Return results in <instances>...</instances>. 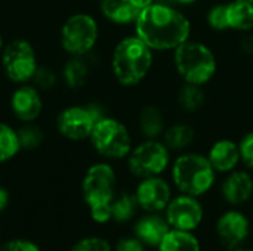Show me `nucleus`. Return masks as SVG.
I'll return each instance as SVG.
<instances>
[{
    "label": "nucleus",
    "instance_id": "obj_13",
    "mask_svg": "<svg viewBox=\"0 0 253 251\" xmlns=\"http://www.w3.org/2000/svg\"><path fill=\"white\" fill-rule=\"evenodd\" d=\"M96 53L98 50L87 56H64L58 64L61 87L71 93L84 90L90 84L96 70V62L93 61Z\"/></svg>",
    "mask_w": 253,
    "mask_h": 251
},
{
    "label": "nucleus",
    "instance_id": "obj_20",
    "mask_svg": "<svg viewBox=\"0 0 253 251\" xmlns=\"http://www.w3.org/2000/svg\"><path fill=\"white\" fill-rule=\"evenodd\" d=\"M197 135L199 132L193 123L176 120V121L168 123L162 135V141L170 149L172 154H181V152L190 151L194 146L197 141Z\"/></svg>",
    "mask_w": 253,
    "mask_h": 251
},
{
    "label": "nucleus",
    "instance_id": "obj_16",
    "mask_svg": "<svg viewBox=\"0 0 253 251\" xmlns=\"http://www.w3.org/2000/svg\"><path fill=\"white\" fill-rule=\"evenodd\" d=\"M206 157L216 173L227 175L242 164L239 141L227 136L215 139L206 151Z\"/></svg>",
    "mask_w": 253,
    "mask_h": 251
},
{
    "label": "nucleus",
    "instance_id": "obj_25",
    "mask_svg": "<svg viewBox=\"0 0 253 251\" xmlns=\"http://www.w3.org/2000/svg\"><path fill=\"white\" fill-rule=\"evenodd\" d=\"M21 152L16 124L10 120L0 118V164L15 160Z\"/></svg>",
    "mask_w": 253,
    "mask_h": 251
},
{
    "label": "nucleus",
    "instance_id": "obj_32",
    "mask_svg": "<svg viewBox=\"0 0 253 251\" xmlns=\"http://www.w3.org/2000/svg\"><path fill=\"white\" fill-rule=\"evenodd\" d=\"M237 49L240 55H243L245 58L253 59V30L240 33V37L237 40Z\"/></svg>",
    "mask_w": 253,
    "mask_h": 251
},
{
    "label": "nucleus",
    "instance_id": "obj_34",
    "mask_svg": "<svg viewBox=\"0 0 253 251\" xmlns=\"http://www.w3.org/2000/svg\"><path fill=\"white\" fill-rule=\"evenodd\" d=\"M0 251H40L39 247L28 240H12L7 241Z\"/></svg>",
    "mask_w": 253,
    "mask_h": 251
},
{
    "label": "nucleus",
    "instance_id": "obj_5",
    "mask_svg": "<svg viewBox=\"0 0 253 251\" xmlns=\"http://www.w3.org/2000/svg\"><path fill=\"white\" fill-rule=\"evenodd\" d=\"M216 175L206 154L193 149L178 154L170 164L172 185L179 194L193 197L208 194L216 183Z\"/></svg>",
    "mask_w": 253,
    "mask_h": 251
},
{
    "label": "nucleus",
    "instance_id": "obj_22",
    "mask_svg": "<svg viewBox=\"0 0 253 251\" xmlns=\"http://www.w3.org/2000/svg\"><path fill=\"white\" fill-rule=\"evenodd\" d=\"M175 105L181 112L188 115L203 111L208 105L206 87L181 81L175 92Z\"/></svg>",
    "mask_w": 253,
    "mask_h": 251
},
{
    "label": "nucleus",
    "instance_id": "obj_41",
    "mask_svg": "<svg viewBox=\"0 0 253 251\" xmlns=\"http://www.w3.org/2000/svg\"><path fill=\"white\" fill-rule=\"evenodd\" d=\"M213 1H230V0H213Z\"/></svg>",
    "mask_w": 253,
    "mask_h": 251
},
{
    "label": "nucleus",
    "instance_id": "obj_36",
    "mask_svg": "<svg viewBox=\"0 0 253 251\" xmlns=\"http://www.w3.org/2000/svg\"><path fill=\"white\" fill-rule=\"evenodd\" d=\"M9 201H10V195H9V191L3 186H0V213H3L7 206H9Z\"/></svg>",
    "mask_w": 253,
    "mask_h": 251
},
{
    "label": "nucleus",
    "instance_id": "obj_1",
    "mask_svg": "<svg viewBox=\"0 0 253 251\" xmlns=\"http://www.w3.org/2000/svg\"><path fill=\"white\" fill-rule=\"evenodd\" d=\"M132 31L156 53H172L193 37L194 25L184 9L173 4L151 3L139 10Z\"/></svg>",
    "mask_w": 253,
    "mask_h": 251
},
{
    "label": "nucleus",
    "instance_id": "obj_26",
    "mask_svg": "<svg viewBox=\"0 0 253 251\" xmlns=\"http://www.w3.org/2000/svg\"><path fill=\"white\" fill-rule=\"evenodd\" d=\"M30 83H33L40 92H43L46 95L53 93L58 89H61V75H59L58 64H52L47 61L44 62L42 59V62Z\"/></svg>",
    "mask_w": 253,
    "mask_h": 251
},
{
    "label": "nucleus",
    "instance_id": "obj_30",
    "mask_svg": "<svg viewBox=\"0 0 253 251\" xmlns=\"http://www.w3.org/2000/svg\"><path fill=\"white\" fill-rule=\"evenodd\" d=\"M240 158L246 170L253 173V129L243 133L239 139Z\"/></svg>",
    "mask_w": 253,
    "mask_h": 251
},
{
    "label": "nucleus",
    "instance_id": "obj_28",
    "mask_svg": "<svg viewBox=\"0 0 253 251\" xmlns=\"http://www.w3.org/2000/svg\"><path fill=\"white\" fill-rule=\"evenodd\" d=\"M139 209L135 194L117 192L111 201V216L117 223H126L133 219L136 210Z\"/></svg>",
    "mask_w": 253,
    "mask_h": 251
},
{
    "label": "nucleus",
    "instance_id": "obj_15",
    "mask_svg": "<svg viewBox=\"0 0 253 251\" xmlns=\"http://www.w3.org/2000/svg\"><path fill=\"white\" fill-rule=\"evenodd\" d=\"M251 222L245 213L239 210H228L222 213L216 222V235L221 244L231 250L240 247L249 237Z\"/></svg>",
    "mask_w": 253,
    "mask_h": 251
},
{
    "label": "nucleus",
    "instance_id": "obj_7",
    "mask_svg": "<svg viewBox=\"0 0 253 251\" xmlns=\"http://www.w3.org/2000/svg\"><path fill=\"white\" fill-rule=\"evenodd\" d=\"M42 62L36 43L25 36L6 40L0 53V74L10 84L30 83Z\"/></svg>",
    "mask_w": 253,
    "mask_h": 251
},
{
    "label": "nucleus",
    "instance_id": "obj_12",
    "mask_svg": "<svg viewBox=\"0 0 253 251\" xmlns=\"http://www.w3.org/2000/svg\"><path fill=\"white\" fill-rule=\"evenodd\" d=\"M165 217L172 229L193 232L203 222L205 209L199 197L179 194L172 197L169 206L165 210Z\"/></svg>",
    "mask_w": 253,
    "mask_h": 251
},
{
    "label": "nucleus",
    "instance_id": "obj_31",
    "mask_svg": "<svg viewBox=\"0 0 253 251\" xmlns=\"http://www.w3.org/2000/svg\"><path fill=\"white\" fill-rule=\"evenodd\" d=\"M71 251H111L108 241L99 237H87L80 240Z\"/></svg>",
    "mask_w": 253,
    "mask_h": 251
},
{
    "label": "nucleus",
    "instance_id": "obj_8",
    "mask_svg": "<svg viewBox=\"0 0 253 251\" xmlns=\"http://www.w3.org/2000/svg\"><path fill=\"white\" fill-rule=\"evenodd\" d=\"M172 152L162 139H141L126 158L129 173L136 179L162 176L172 164Z\"/></svg>",
    "mask_w": 253,
    "mask_h": 251
},
{
    "label": "nucleus",
    "instance_id": "obj_10",
    "mask_svg": "<svg viewBox=\"0 0 253 251\" xmlns=\"http://www.w3.org/2000/svg\"><path fill=\"white\" fill-rule=\"evenodd\" d=\"M117 194V173L110 161L101 160L90 164L82 179V195L86 206L111 204Z\"/></svg>",
    "mask_w": 253,
    "mask_h": 251
},
{
    "label": "nucleus",
    "instance_id": "obj_9",
    "mask_svg": "<svg viewBox=\"0 0 253 251\" xmlns=\"http://www.w3.org/2000/svg\"><path fill=\"white\" fill-rule=\"evenodd\" d=\"M96 121V117L84 101L70 102L56 111L53 117V132L67 142L82 143L89 141Z\"/></svg>",
    "mask_w": 253,
    "mask_h": 251
},
{
    "label": "nucleus",
    "instance_id": "obj_29",
    "mask_svg": "<svg viewBox=\"0 0 253 251\" xmlns=\"http://www.w3.org/2000/svg\"><path fill=\"white\" fill-rule=\"evenodd\" d=\"M205 24L212 33L224 34L231 31L228 21V1H213L205 10Z\"/></svg>",
    "mask_w": 253,
    "mask_h": 251
},
{
    "label": "nucleus",
    "instance_id": "obj_6",
    "mask_svg": "<svg viewBox=\"0 0 253 251\" xmlns=\"http://www.w3.org/2000/svg\"><path fill=\"white\" fill-rule=\"evenodd\" d=\"M87 143L101 160L122 161L130 154L135 135L126 121L108 114L95 123Z\"/></svg>",
    "mask_w": 253,
    "mask_h": 251
},
{
    "label": "nucleus",
    "instance_id": "obj_24",
    "mask_svg": "<svg viewBox=\"0 0 253 251\" xmlns=\"http://www.w3.org/2000/svg\"><path fill=\"white\" fill-rule=\"evenodd\" d=\"M228 21L234 33H246L253 30V0H230Z\"/></svg>",
    "mask_w": 253,
    "mask_h": 251
},
{
    "label": "nucleus",
    "instance_id": "obj_19",
    "mask_svg": "<svg viewBox=\"0 0 253 251\" xmlns=\"http://www.w3.org/2000/svg\"><path fill=\"white\" fill-rule=\"evenodd\" d=\"M96 15L113 27H133L139 9L129 0H96Z\"/></svg>",
    "mask_w": 253,
    "mask_h": 251
},
{
    "label": "nucleus",
    "instance_id": "obj_18",
    "mask_svg": "<svg viewBox=\"0 0 253 251\" xmlns=\"http://www.w3.org/2000/svg\"><path fill=\"white\" fill-rule=\"evenodd\" d=\"M168 126L163 108L156 102H147L139 107L135 115V129L142 139H162Z\"/></svg>",
    "mask_w": 253,
    "mask_h": 251
},
{
    "label": "nucleus",
    "instance_id": "obj_14",
    "mask_svg": "<svg viewBox=\"0 0 253 251\" xmlns=\"http://www.w3.org/2000/svg\"><path fill=\"white\" fill-rule=\"evenodd\" d=\"M133 194L139 209L147 213L165 212L173 197L170 183L162 176L139 179Z\"/></svg>",
    "mask_w": 253,
    "mask_h": 251
},
{
    "label": "nucleus",
    "instance_id": "obj_11",
    "mask_svg": "<svg viewBox=\"0 0 253 251\" xmlns=\"http://www.w3.org/2000/svg\"><path fill=\"white\" fill-rule=\"evenodd\" d=\"M6 108L15 124L42 121L46 112V98L33 83L15 84L7 93Z\"/></svg>",
    "mask_w": 253,
    "mask_h": 251
},
{
    "label": "nucleus",
    "instance_id": "obj_37",
    "mask_svg": "<svg viewBox=\"0 0 253 251\" xmlns=\"http://www.w3.org/2000/svg\"><path fill=\"white\" fill-rule=\"evenodd\" d=\"M200 0H170V4L173 6H178L181 9H185V7H191L194 4H197Z\"/></svg>",
    "mask_w": 253,
    "mask_h": 251
},
{
    "label": "nucleus",
    "instance_id": "obj_38",
    "mask_svg": "<svg viewBox=\"0 0 253 251\" xmlns=\"http://www.w3.org/2000/svg\"><path fill=\"white\" fill-rule=\"evenodd\" d=\"M133 6H136L139 10L141 9H144V7H147V6H150L151 3H154V0H129Z\"/></svg>",
    "mask_w": 253,
    "mask_h": 251
},
{
    "label": "nucleus",
    "instance_id": "obj_17",
    "mask_svg": "<svg viewBox=\"0 0 253 251\" xmlns=\"http://www.w3.org/2000/svg\"><path fill=\"white\" fill-rule=\"evenodd\" d=\"M221 195L230 206H242L253 197V175L246 169H236L225 175Z\"/></svg>",
    "mask_w": 253,
    "mask_h": 251
},
{
    "label": "nucleus",
    "instance_id": "obj_40",
    "mask_svg": "<svg viewBox=\"0 0 253 251\" xmlns=\"http://www.w3.org/2000/svg\"><path fill=\"white\" fill-rule=\"evenodd\" d=\"M230 251H253L251 249H243V247H237V249H231Z\"/></svg>",
    "mask_w": 253,
    "mask_h": 251
},
{
    "label": "nucleus",
    "instance_id": "obj_33",
    "mask_svg": "<svg viewBox=\"0 0 253 251\" xmlns=\"http://www.w3.org/2000/svg\"><path fill=\"white\" fill-rule=\"evenodd\" d=\"M90 217L96 222V223H108L113 216H111V204H104V206H95L89 209Z\"/></svg>",
    "mask_w": 253,
    "mask_h": 251
},
{
    "label": "nucleus",
    "instance_id": "obj_21",
    "mask_svg": "<svg viewBox=\"0 0 253 251\" xmlns=\"http://www.w3.org/2000/svg\"><path fill=\"white\" fill-rule=\"evenodd\" d=\"M170 225L168 223L165 216L159 213H147L135 223V238H138L145 247H159L163 238L170 231Z\"/></svg>",
    "mask_w": 253,
    "mask_h": 251
},
{
    "label": "nucleus",
    "instance_id": "obj_3",
    "mask_svg": "<svg viewBox=\"0 0 253 251\" xmlns=\"http://www.w3.org/2000/svg\"><path fill=\"white\" fill-rule=\"evenodd\" d=\"M102 25L96 13L77 9L67 13L58 24L56 44L62 56H87L98 50Z\"/></svg>",
    "mask_w": 253,
    "mask_h": 251
},
{
    "label": "nucleus",
    "instance_id": "obj_23",
    "mask_svg": "<svg viewBox=\"0 0 253 251\" xmlns=\"http://www.w3.org/2000/svg\"><path fill=\"white\" fill-rule=\"evenodd\" d=\"M16 132L22 152H33L43 148L49 138V130L42 121L16 124Z\"/></svg>",
    "mask_w": 253,
    "mask_h": 251
},
{
    "label": "nucleus",
    "instance_id": "obj_35",
    "mask_svg": "<svg viewBox=\"0 0 253 251\" xmlns=\"http://www.w3.org/2000/svg\"><path fill=\"white\" fill-rule=\"evenodd\" d=\"M116 251H147V247L138 238H123L117 243Z\"/></svg>",
    "mask_w": 253,
    "mask_h": 251
},
{
    "label": "nucleus",
    "instance_id": "obj_39",
    "mask_svg": "<svg viewBox=\"0 0 253 251\" xmlns=\"http://www.w3.org/2000/svg\"><path fill=\"white\" fill-rule=\"evenodd\" d=\"M6 36H4V33H3V30H1V27H0V53H1V50H3V46H4V43H6Z\"/></svg>",
    "mask_w": 253,
    "mask_h": 251
},
{
    "label": "nucleus",
    "instance_id": "obj_2",
    "mask_svg": "<svg viewBox=\"0 0 253 251\" xmlns=\"http://www.w3.org/2000/svg\"><path fill=\"white\" fill-rule=\"evenodd\" d=\"M156 52L133 31L119 37L108 53L107 64L113 81L122 89H136L151 75Z\"/></svg>",
    "mask_w": 253,
    "mask_h": 251
},
{
    "label": "nucleus",
    "instance_id": "obj_27",
    "mask_svg": "<svg viewBox=\"0 0 253 251\" xmlns=\"http://www.w3.org/2000/svg\"><path fill=\"white\" fill-rule=\"evenodd\" d=\"M159 251H202L200 243L197 237L188 231H178L170 229L168 235L163 238L160 246L157 247Z\"/></svg>",
    "mask_w": 253,
    "mask_h": 251
},
{
    "label": "nucleus",
    "instance_id": "obj_4",
    "mask_svg": "<svg viewBox=\"0 0 253 251\" xmlns=\"http://www.w3.org/2000/svg\"><path fill=\"white\" fill-rule=\"evenodd\" d=\"M172 68L179 81L209 86L219 72V56L215 49L196 37L188 38L172 53Z\"/></svg>",
    "mask_w": 253,
    "mask_h": 251
}]
</instances>
